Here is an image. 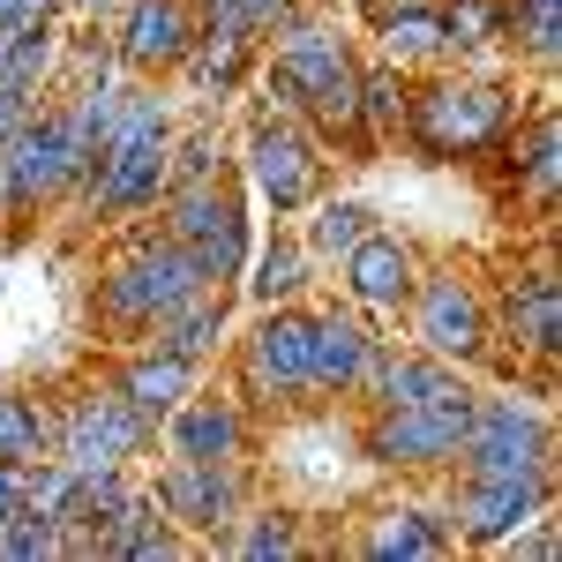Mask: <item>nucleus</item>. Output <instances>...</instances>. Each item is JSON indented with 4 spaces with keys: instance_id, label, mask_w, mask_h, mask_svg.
I'll return each mask as SVG.
<instances>
[{
    "instance_id": "6",
    "label": "nucleus",
    "mask_w": 562,
    "mask_h": 562,
    "mask_svg": "<svg viewBox=\"0 0 562 562\" xmlns=\"http://www.w3.org/2000/svg\"><path fill=\"white\" fill-rule=\"evenodd\" d=\"M158 225L173 233L188 262L203 270V285H240V270L256 256V233H248V195L240 180L225 173H203V180H173L158 195Z\"/></svg>"
},
{
    "instance_id": "22",
    "label": "nucleus",
    "mask_w": 562,
    "mask_h": 562,
    "mask_svg": "<svg viewBox=\"0 0 562 562\" xmlns=\"http://www.w3.org/2000/svg\"><path fill=\"white\" fill-rule=\"evenodd\" d=\"M495 150L510 158V180H518L525 203H532L540 217L555 211V180H562V128H555V105H540L532 121H510V135H503Z\"/></svg>"
},
{
    "instance_id": "35",
    "label": "nucleus",
    "mask_w": 562,
    "mask_h": 562,
    "mask_svg": "<svg viewBox=\"0 0 562 562\" xmlns=\"http://www.w3.org/2000/svg\"><path fill=\"white\" fill-rule=\"evenodd\" d=\"M31 105H38V98H31V90L0 83V143H8V135H15V128H23V121H31Z\"/></svg>"
},
{
    "instance_id": "21",
    "label": "nucleus",
    "mask_w": 562,
    "mask_h": 562,
    "mask_svg": "<svg viewBox=\"0 0 562 562\" xmlns=\"http://www.w3.org/2000/svg\"><path fill=\"white\" fill-rule=\"evenodd\" d=\"M225 330H233V285H203V293H188L173 315H158L143 338L158 352H173V360H217L225 352Z\"/></svg>"
},
{
    "instance_id": "32",
    "label": "nucleus",
    "mask_w": 562,
    "mask_h": 562,
    "mask_svg": "<svg viewBox=\"0 0 562 562\" xmlns=\"http://www.w3.org/2000/svg\"><path fill=\"white\" fill-rule=\"evenodd\" d=\"M38 555H60V525L23 503L15 518L0 525V562H38Z\"/></svg>"
},
{
    "instance_id": "34",
    "label": "nucleus",
    "mask_w": 562,
    "mask_h": 562,
    "mask_svg": "<svg viewBox=\"0 0 562 562\" xmlns=\"http://www.w3.org/2000/svg\"><path fill=\"white\" fill-rule=\"evenodd\" d=\"M68 0H0V23H60Z\"/></svg>"
},
{
    "instance_id": "8",
    "label": "nucleus",
    "mask_w": 562,
    "mask_h": 562,
    "mask_svg": "<svg viewBox=\"0 0 562 562\" xmlns=\"http://www.w3.org/2000/svg\"><path fill=\"white\" fill-rule=\"evenodd\" d=\"M450 473H555V413L540 390H480Z\"/></svg>"
},
{
    "instance_id": "15",
    "label": "nucleus",
    "mask_w": 562,
    "mask_h": 562,
    "mask_svg": "<svg viewBox=\"0 0 562 562\" xmlns=\"http://www.w3.org/2000/svg\"><path fill=\"white\" fill-rule=\"evenodd\" d=\"M495 315V346L510 352L518 368H555L562 360V278L555 256L525 262L518 278L503 285V301H487Z\"/></svg>"
},
{
    "instance_id": "30",
    "label": "nucleus",
    "mask_w": 562,
    "mask_h": 562,
    "mask_svg": "<svg viewBox=\"0 0 562 562\" xmlns=\"http://www.w3.org/2000/svg\"><path fill=\"white\" fill-rule=\"evenodd\" d=\"M360 233H375V211H368L360 195H315V203H307V233L301 240H307L315 262H338Z\"/></svg>"
},
{
    "instance_id": "11",
    "label": "nucleus",
    "mask_w": 562,
    "mask_h": 562,
    "mask_svg": "<svg viewBox=\"0 0 562 562\" xmlns=\"http://www.w3.org/2000/svg\"><path fill=\"white\" fill-rule=\"evenodd\" d=\"M143 450H158V428L113 383H83L76 397H60V413H53V458H68L76 473L135 465Z\"/></svg>"
},
{
    "instance_id": "23",
    "label": "nucleus",
    "mask_w": 562,
    "mask_h": 562,
    "mask_svg": "<svg viewBox=\"0 0 562 562\" xmlns=\"http://www.w3.org/2000/svg\"><path fill=\"white\" fill-rule=\"evenodd\" d=\"M195 375H203L195 360H173V352H158L150 338H143V346H135L128 360H113V375H105V383H113V390H121V397L135 405V413H143V420L158 428V420L173 413L180 397L195 390Z\"/></svg>"
},
{
    "instance_id": "7",
    "label": "nucleus",
    "mask_w": 562,
    "mask_h": 562,
    "mask_svg": "<svg viewBox=\"0 0 562 562\" xmlns=\"http://www.w3.org/2000/svg\"><path fill=\"white\" fill-rule=\"evenodd\" d=\"M83 143L68 135V113H60V98L45 90L38 105H31V121L0 143V180H8V211H15V225L38 211H60V203H76L83 195Z\"/></svg>"
},
{
    "instance_id": "24",
    "label": "nucleus",
    "mask_w": 562,
    "mask_h": 562,
    "mask_svg": "<svg viewBox=\"0 0 562 562\" xmlns=\"http://www.w3.org/2000/svg\"><path fill=\"white\" fill-rule=\"evenodd\" d=\"M307 285H315V256H307V240H301V233H270L256 256H248V270H240L233 293H248L256 307H285V301H301Z\"/></svg>"
},
{
    "instance_id": "19",
    "label": "nucleus",
    "mask_w": 562,
    "mask_h": 562,
    "mask_svg": "<svg viewBox=\"0 0 562 562\" xmlns=\"http://www.w3.org/2000/svg\"><path fill=\"white\" fill-rule=\"evenodd\" d=\"M383 346L390 338L360 307H315V397H323V405L368 397V375H375Z\"/></svg>"
},
{
    "instance_id": "9",
    "label": "nucleus",
    "mask_w": 562,
    "mask_h": 562,
    "mask_svg": "<svg viewBox=\"0 0 562 562\" xmlns=\"http://www.w3.org/2000/svg\"><path fill=\"white\" fill-rule=\"evenodd\" d=\"M473 397H442V405H368V420H360V458H368L375 473H397V480L450 473V465H458V435L473 420Z\"/></svg>"
},
{
    "instance_id": "1",
    "label": "nucleus",
    "mask_w": 562,
    "mask_h": 562,
    "mask_svg": "<svg viewBox=\"0 0 562 562\" xmlns=\"http://www.w3.org/2000/svg\"><path fill=\"white\" fill-rule=\"evenodd\" d=\"M256 76H262V105L293 113L323 150H338L346 166L375 158V135L360 128V53L330 15H315V8L278 15V31L256 53Z\"/></svg>"
},
{
    "instance_id": "14",
    "label": "nucleus",
    "mask_w": 562,
    "mask_h": 562,
    "mask_svg": "<svg viewBox=\"0 0 562 562\" xmlns=\"http://www.w3.org/2000/svg\"><path fill=\"white\" fill-rule=\"evenodd\" d=\"M150 503H158L188 540L211 548L217 532L256 503V480H248V458H233V465H211V458H166L158 480H150Z\"/></svg>"
},
{
    "instance_id": "20",
    "label": "nucleus",
    "mask_w": 562,
    "mask_h": 562,
    "mask_svg": "<svg viewBox=\"0 0 562 562\" xmlns=\"http://www.w3.org/2000/svg\"><path fill=\"white\" fill-rule=\"evenodd\" d=\"M368 562H442L458 555V532L442 518V503H420V495H397V503H375L360 540H352Z\"/></svg>"
},
{
    "instance_id": "28",
    "label": "nucleus",
    "mask_w": 562,
    "mask_h": 562,
    "mask_svg": "<svg viewBox=\"0 0 562 562\" xmlns=\"http://www.w3.org/2000/svg\"><path fill=\"white\" fill-rule=\"evenodd\" d=\"M53 458V405L31 390H0V465H38Z\"/></svg>"
},
{
    "instance_id": "29",
    "label": "nucleus",
    "mask_w": 562,
    "mask_h": 562,
    "mask_svg": "<svg viewBox=\"0 0 562 562\" xmlns=\"http://www.w3.org/2000/svg\"><path fill=\"white\" fill-rule=\"evenodd\" d=\"M405 98H413V76H405V68L360 60V128L375 135V150L397 143V128H405Z\"/></svg>"
},
{
    "instance_id": "33",
    "label": "nucleus",
    "mask_w": 562,
    "mask_h": 562,
    "mask_svg": "<svg viewBox=\"0 0 562 562\" xmlns=\"http://www.w3.org/2000/svg\"><path fill=\"white\" fill-rule=\"evenodd\" d=\"M225 166V135H217V121H188V128H173V180H203Z\"/></svg>"
},
{
    "instance_id": "38",
    "label": "nucleus",
    "mask_w": 562,
    "mask_h": 562,
    "mask_svg": "<svg viewBox=\"0 0 562 562\" xmlns=\"http://www.w3.org/2000/svg\"><path fill=\"white\" fill-rule=\"evenodd\" d=\"M8 225H15V211H8V180H0V233H8Z\"/></svg>"
},
{
    "instance_id": "5",
    "label": "nucleus",
    "mask_w": 562,
    "mask_h": 562,
    "mask_svg": "<svg viewBox=\"0 0 562 562\" xmlns=\"http://www.w3.org/2000/svg\"><path fill=\"white\" fill-rule=\"evenodd\" d=\"M518 121V98L510 83H495V76H450V68H428V83L405 98V143L435 158V166H458V158H480V150H495L503 135Z\"/></svg>"
},
{
    "instance_id": "2",
    "label": "nucleus",
    "mask_w": 562,
    "mask_h": 562,
    "mask_svg": "<svg viewBox=\"0 0 562 562\" xmlns=\"http://www.w3.org/2000/svg\"><path fill=\"white\" fill-rule=\"evenodd\" d=\"M173 188V105L158 83H135L121 90V113L90 158V180L76 195V211L90 225H128V217H150L158 195Z\"/></svg>"
},
{
    "instance_id": "18",
    "label": "nucleus",
    "mask_w": 562,
    "mask_h": 562,
    "mask_svg": "<svg viewBox=\"0 0 562 562\" xmlns=\"http://www.w3.org/2000/svg\"><path fill=\"white\" fill-rule=\"evenodd\" d=\"M413 278H420V248L405 240V233H360L346 256H338V285H346V307H360L368 323H397V307L413 293Z\"/></svg>"
},
{
    "instance_id": "36",
    "label": "nucleus",
    "mask_w": 562,
    "mask_h": 562,
    "mask_svg": "<svg viewBox=\"0 0 562 562\" xmlns=\"http://www.w3.org/2000/svg\"><path fill=\"white\" fill-rule=\"evenodd\" d=\"M23 510V465H0V525Z\"/></svg>"
},
{
    "instance_id": "31",
    "label": "nucleus",
    "mask_w": 562,
    "mask_h": 562,
    "mask_svg": "<svg viewBox=\"0 0 562 562\" xmlns=\"http://www.w3.org/2000/svg\"><path fill=\"white\" fill-rule=\"evenodd\" d=\"M442 31H450V53L465 60L480 45H503V8L495 0H442Z\"/></svg>"
},
{
    "instance_id": "37",
    "label": "nucleus",
    "mask_w": 562,
    "mask_h": 562,
    "mask_svg": "<svg viewBox=\"0 0 562 562\" xmlns=\"http://www.w3.org/2000/svg\"><path fill=\"white\" fill-rule=\"evenodd\" d=\"M68 8H83L90 23H113V15H121V8H128V0H68Z\"/></svg>"
},
{
    "instance_id": "39",
    "label": "nucleus",
    "mask_w": 562,
    "mask_h": 562,
    "mask_svg": "<svg viewBox=\"0 0 562 562\" xmlns=\"http://www.w3.org/2000/svg\"><path fill=\"white\" fill-rule=\"evenodd\" d=\"M278 8H285V15H293V8H307V0H278Z\"/></svg>"
},
{
    "instance_id": "25",
    "label": "nucleus",
    "mask_w": 562,
    "mask_h": 562,
    "mask_svg": "<svg viewBox=\"0 0 562 562\" xmlns=\"http://www.w3.org/2000/svg\"><path fill=\"white\" fill-rule=\"evenodd\" d=\"M60 60H68L60 23H0V83L45 98V90H60Z\"/></svg>"
},
{
    "instance_id": "3",
    "label": "nucleus",
    "mask_w": 562,
    "mask_h": 562,
    "mask_svg": "<svg viewBox=\"0 0 562 562\" xmlns=\"http://www.w3.org/2000/svg\"><path fill=\"white\" fill-rule=\"evenodd\" d=\"M188 293H203V270L188 262L166 225H150V217H128V233H121V248L98 262V285H90V315H98V330L105 338H143L158 315H173Z\"/></svg>"
},
{
    "instance_id": "16",
    "label": "nucleus",
    "mask_w": 562,
    "mask_h": 562,
    "mask_svg": "<svg viewBox=\"0 0 562 562\" xmlns=\"http://www.w3.org/2000/svg\"><path fill=\"white\" fill-rule=\"evenodd\" d=\"M105 38L135 83H166V76H180V60L195 45V0H128L105 23Z\"/></svg>"
},
{
    "instance_id": "17",
    "label": "nucleus",
    "mask_w": 562,
    "mask_h": 562,
    "mask_svg": "<svg viewBox=\"0 0 562 562\" xmlns=\"http://www.w3.org/2000/svg\"><path fill=\"white\" fill-rule=\"evenodd\" d=\"M158 450H166V458L233 465V458L256 450V413L240 405V390H188L173 413L158 420Z\"/></svg>"
},
{
    "instance_id": "26",
    "label": "nucleus",
    "mask_w": 562,
    "mask_h": 562,
    "mask_svg": "<svg viewBox=\"0 0 562 562\" xmlns=\"http://www.w3.org/2000/svg\"><path fill=\"white\" fill-rule=\"evenodd\" d=\"M211 548L217 555H240V562H285V555H307V532H301V510H285V503H248Z\"/></svg>"
},
{
    "instance_id": "13",
    "label": "nucleus",
    "mask_w": 562,
    "mask_h": 562,
    "mask_svg": "<svg viewBox=\"0 0 562 562\" xmlns=\"http://www.w3.org/2000/svg\"><path fill=\"white\" fill-rule=\"evenodd\" d=\"M323 143L293 121V113H270L262 105L256 128H248V143H240V166H248V188H256L262 211L278 217H301L315 195H323Z\"/></svg>"
},
{
    "instance_id": "12",
    "label": "nucleus",
    "mask_w": 562,
    "mask_h": 562,
    "mask_svg": "<svg viewBox=\"0 0 562 562\" xmlns=\"http://www.w3.org/2000/svg\"><path fill=\"white\" fill-rule=\"evenodd\" d=\"M540 510H555V473H450V495H442L458 548H503Z\"/></svg>"
},
{
    "instance_id": "4",
    "label": "nucleus",
    "mask_w": 562,
    "mask_h": 562,
    "mask_svg": "<svg viewBox=\"0 0 562 562\" xmlns=\"http://www.w3.org/2000/svg\"><path fill=\"white\" fill-rule=\"evenodd\" d=\"M233 390L256 420H307L323 413L315 397V307H256V323L233 346Z\"/></svg>"
},
{
    "instance_id": "27",
    "label": "nucleus",
    "mask_w": 562,
    "mask_h": 562,
    "mask_svg": "<svg viewBox=\"0 0 562 562\" xmlns=\"http://www.w3.org/2000/svg\"><path fill=\"white\" fill-rule=\"evenodd\" d=\"M375 45H383L390 68H450L458 53H450V31H442V0H420V8H397L375 23Z\"/></svg>"
},
{
    "instance_id": "10",
    "label": "nucleus",
    "mask_w": 562,
    "mask_h": 562,
    "mask_svg": "<svg viewBox=\"0 0 562 562\" xmlns=\"http://www.w3.org/2000/svg\"><path fill=\"white\" fill-rule=\"evenodd\" d=\"M397 315H405L413 346L435 352V360H450V368H480V352L495 346L487 293H480L473 270H458V262H435V270H420Z\"/></svg>"
}]
</instances>
